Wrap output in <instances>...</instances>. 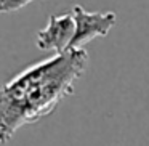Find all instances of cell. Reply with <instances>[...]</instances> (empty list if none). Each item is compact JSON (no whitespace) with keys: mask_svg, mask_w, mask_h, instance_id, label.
I'll list each match as a JSON object with an SVG mask.
<instances>
[{"mask_svg":"<svg viewBox=\"0 0 149 146\" xmlns=\"http://www.w3.org/2000/svg\"><path fill=\"white\" fill-rule=\"evenodd\" d=\"M88 66V55L68 50L26 68L0 87V143L5 145L24 125L50 116L74 92Z\"/></svg>","mask_w":149,"mask_h":146,"instance_id":"cell-1","label":"cell"},{"mask_svg":"<svg viewBox=\"0 0 149 146\" xmlns=\"http://www.w3.org/2000/svg\"><path fill=\"white\" fill-rule=\"evenodd\" d=\"M71 13L74 16L75 32L69 50H82L84 45L96 37H106L117 23L114 11H87L80 5H74Z\"/></svg>","mask_w":149,"mask_h":146,"instance_id":"cell-2","label":"cell"},{"mask_svg":"<svg viewBox=\"0 0 149 146\" xmlns=\"http://www.w3.org/2000/svg\"><path fill=\"white\" fill-rule=\"evenodd\" d=\"M75 32V23L72 13L53 15L43 29L37 32L36 45L42 52H55L63 55L69 50L71 40Z\"/></svg>","mask_w":149,"mask_h":146,"instance_id":"cell-3","label":"cell"},{"mask_svg":"<svg viewBox=\"0 0 149 146\" xmlns=\"http://www.w3.org/2000/svg\"><path fill=\"white\" fill-rule=\"evenodd\" d=\"M31 2H34V0H0V15L18 11L23 7L29 5Z\"/></svg>","mask_w":149,"mask_h":146,"instance_id":"cell-4","label":"cell"}]
</instances>
